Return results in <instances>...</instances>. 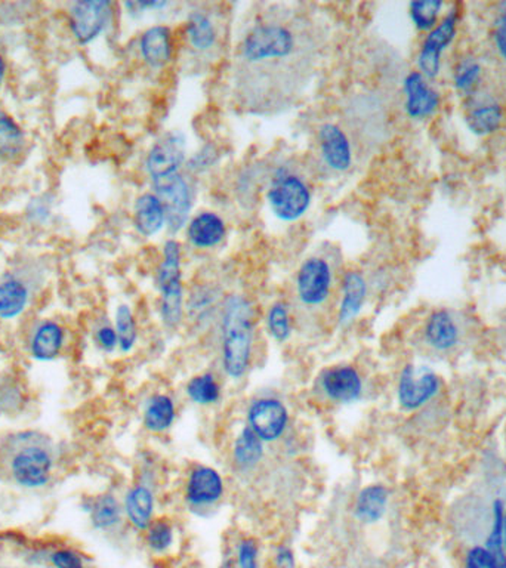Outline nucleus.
I'll use <instances>...</instances> for the list:
<instances>
[{"label":"nucleus","mask_w":506,"mask_h":568,"mask_svg":"<svg viewBox=\"0 0 506 568\" xmlns=\"http://www.w3.org/2000/svg\"><path fill=\"white\" fill-rule=\"evenodd\" d=\"M305 31L285 18H267L255 22L243 34L238 45V61L243 70L277 73L294 68L305 51Z\"/></svg>","instance_id":"1"},{"label":"nucleus","mask_w":506,"mask_h":568,"mask_svg":"<svg viewBox=\"0 0 506 568\" xmlns=\"http://www.w3.org/2000/svg\"><path fill=\"white\" fill-rule=\"evenodd\" d=\"M221 365L231 381H240L251 370L255 340V314L244 295L227 297L221 306Z\"/></svg>","instance_id":"2"},{"label":"nucleus","mask_w":506,"mask_h":568,"mask_svg":"<svg viewBox=\"0 0 506 568\" xmlns=\"http://www.w3.org/2000/svg\"><path fill=\"white\" fill-rule=\"evenodd\" d=\"M460 26L462 8L459 4H449L439 24L422 36L416 52L417 72L433 82L442 76L447 52L450 51L459 38Z\"/></svg>","instance_id":"3"},{"label":"nucleus","mask_w":506,"mask_h":568,"mask_svg":"<svg viewBox=\"0 0 506 568\" xmlns=\"http://www.w3.org/2000/svg\"><path fill=\"white\" fill-rule=\"evenodd\" d=\"M158 288L160 295V317L167 329H175L183 320L184 302L183 252L178 240L169 238L163 245L162 261L158 270Z\"/></svg>","instance_id":"4"},{"label":"nucleus","mask_w":506,"mask_h":568,"mask_svg":"<svg viewBox=\"0 0 506 568\" xmlns=\"http://www.w3.org/2000/svg\"><path fill=\"white\" fill-rule=\"evenodd\" d=\"M267 202L277 219L295 222L310 211L313 191L303 175L281 166L270 178Z\"/></svg>","instance_id":"5"},{"label":"nucleus","mask_w":506,"mask_h":568,"mask_svg":"<svg viewBox=\"0 0 506 568\" xmlns=\"http://www.w3.org/2000/svg\"><path fill=\"white\" fill-rule=\"evenodd\" d=\"M442 388V376L437 370L428 365L407 363L397 378V404L406 413H415L430 406Z\"/></svg>","instance_id":"6"},{"label":"nucleus","mask_w":506,"mask_h":568,"mask_svg":"<svg viewBox=\"0 0 506 568\" xmlns=\"http://www.w3.org/2000/svg\"><path fill=\"white\" fill-rule=\"evenodd\" d=\"M335 274L328 259L320 254L306 258L295 277V297L299 306L308 311L328 306L333 292Z\"/></svg>","instance_id":"7"},{"label":"nucleus","mask_w":506,"mask_h":568,"mask_svg":"<svg viewBox=\"0 0 506 568\" xmlns=\"http://www.w3.org/2000/svg\"><path fill=\"white\" fill-rule=\"evenodd\" d=\"M403 110L413 122H426L439 115L442 106V90L435 82L415 70L406 73L401 82Z\"/></svg>","instance_id":"8"},{"label":"nucleus","mask_w":506,"mask_h":568,"mask_svg":"<svg viewBox=\"0 0 506 568\" xmlns=\"http://www.w3.org/2000/svg\"><path fill=\"white\" fill-rule=\"evenodd\" d=\"M246 426L262 442L276 443L285 437L290 424L289 409L280 399L262 395L253 399L246 411Z\"/></svg>","instance_id":"9"},{"label":"nucleus","mask_w":506,"mask_h":568,"mask_svg":"<svg viewBox=\"0 0 506 568\" xmlns=\"http://www.w3.org/2000/svg\"><path fill=\"white\" fill-rule=\"evenodd\" d=\"M153 187L167 212V227L172 233H178L192 218V185L183 174H175L154 181Z\"/></svg>","instance_id":"10"},{"label":"nucleus","mask_w":506,"mask_h":568,"mask_svg":"<svg viewBox=\"0 0 506 568\" xmlns=\"http://www.w3.org/2000/svg\"><path fill=\"white\" fill-rule=\"evenodd\" d=\"M464 102V124L471 135L490 138L502 129L506 110L503 102L496 95L483 90Z\"/></svg>","instance_id":"11"},{"label":"nucleus","mask_w":506,"mask_h":568,"mask_svg":"<svg viewBox=\"0 0 506 568\" xmlns=\"http://www.w3.org/2000/svg\"><path fill=\"white\" fill-rule=\"evenodd\" d=\"M317 388L330 403L348 406L363 399L364 379L354 366H332L320 374Z\"/></svg>","instance_id":"12"},{"label":"nucleus","mask_w":506,"mask_h":568,"mask_svg":"<svg viewBox=\"0 0 506 568\" xmlns=\"http://www.w3.org/2000/svg\"><path fill=\"white\" fill-rule=\"evenodd\" d=\"M54 471V459L42 445H27L11 459L13 481L26 488L47 486Z\"/></svg>","instance_id":"13"},{"label":"nucleus","mask_w":506,"mask_h":568,"mask_svg":"<svg viewBox=\"0 0 506 568\" xmlns=\"http://www.w3.org/2000/svg\"><path fill=\"white\" fill-rule=\"evenodd\" d=\"M226 495L221 472L209 465H196L188 474L184 497L193 511H208Z\"/></svg>","instance_id":"14"},{"label":"nucleus","mask_w":506,"mask_h":568,"mask_svg":"<svg viewBox=\"0 0 506 568\" xmlns=\"http://www.w3.org/2000/svg\"><path fill=\"white\" fill-rule=\"evenodd\" d=\"M113 6L107 0L77 2L70 9V30L77 42L88 45L110 24Z\"/></svg>","instance_id":"15"},{"label":"nucleus","mask_w":506,"mask_h":568,"mask_svg":"<svg viewBox=\"0 0 506 568\" xmlns=\"http://www.w3.org/2000/svg\"><path fill=\"white\" fill-rule=\"evenodd\" d=\"M421 333L424 344L437 354L455 351L464 336L459 320L449 308H435L431 311L426 315Z\"/></svg>","instance_id":"16"},{"label":"nucleus","mask_w":506,"mask_h":568,"mask_svg":"<svg viewBox=\"0 0 506 568\" xmlns=\"http://www.w3.org/2000/svg\"><path fill=\"white\" fill-rule=\"evenodd\" d=\"M185 163V142L184 136L176 132L167 133L150 149L145 159V170L154 181L179 174Z\"/></svg>","instance_id":"17"},{"label":"nucleus","mask_w":506,"mask_h":568,"mask_svg":"<svg viewBox=\"0 0 506 568\" xmlns=\"http://www.w3.org/2000/svg\"><path fill=\"white\" fill-rule=\"evenodd\" d=\"M317 144L320 158L328 169L344 174L353 166V144L348 133L339 125H322L317 132Z\"/></svg>","instance_id":"18"},{"label":"nucleus","mask_w":506,"mask_h":568,"mask_svg":"<svg viewBox=\"0 0 506 568\" xmlns=\"http://www.w3.org/2000/svg\"><path fill=\"white\" fill-rule=\"evenodd\" d=\"M449 74L451 90L465 101L485 90L487 68L480 56L465 52L453 61Z\"/></svg>","instance_id":"19"},{"label":"nucleus","mask_w":506,"mask_h":568,"mask_svg":"<svg viewBox=\"0 0 506 568\" xmlns=\"http://www.w3.org/2000/svg\"><path fill=\"white\" fill-rule=\"evenodd\" d=\"M369 297V283L360 271H347L340 281V299L338 306V323L349 326L362 314Z\"/></svg>","instance_id":"20"},{"label":"nucleus","mask_w":506,"mask_h":568,"mask_svg":"<svg viewBox=\"0 0 506 568\" xmlns=\"http://www.w3.org/2000/svg\"><path fill=\"white\" fill-rule=\"evenodd\" d=\"M187 240L196 249H213L227 237V224L219 213L202 211L190 218L185 227Z\"/></svg>","instance_id":"21"},{"label":"nucleus","mask_w":506,"mask_h":568,"mask_svg":"<svg viewBox=\"0 0 506 568\" xmlns=\"http://www.w3.org/2000/svg\"><path fill=\"white\" fill-rule=\"evenodd\" d=\"M138 49L141 58L149 67L154 70L167 67L174 54V36L170 27L162 24L149 27L140 36Z\"/></svg>","instance_id":"22"},{"label":"nucleus","mask_w":506,"mask_h":568,"mask_svg":"<svg viewBox=\"0 0 506 568\" xmlns=\"http://www.w3.org/2000/svg\"><path fill=\"white\" fill-rule=\"evenodd\" d=\"M156 495L151 484L147 481L135 484L129 488L124 502V512L136 530L145 531L154 521Z\"/></svg>","instance_id":"23"},{"label":"nucleus","mask_w":506,"mask_h":568,"mask_svg":"<svg viewBox=\"0 0 506 568\" xmlns=\"http://www.w3.org/2000/svg\"><path fill=\"white\" fill-rule=\"evenodd\" d=\"M390 490L381 483L369 484L357 493L354 502V517L357 521L372 526L382 521L390 508Z\"/></svg>","instance_id":"24"},{"label":"nucleus","mask_w":506,"mask_h":568,"mask_svg":"<svg viewBox=\"0 0 506 568\" xmlns=\"http://www.w3.org/2000/svg\"><path fill=\"white\" fill-rule=\"evenodd\" d=\"M133 225L142 237H153L167 225V212L154 191L142 193L135 200Z\"/></svg>","instance_id":"25"},{"label":"nucleus","mask_w":506,"mask_h":568,"mask_svg":"<svg viewBox=\"0 0 506 568\" xmlns=\"http://www.w3.org/2000/svg\"><path fill=\"white\" fill-rule=\"evenodd\" d=\"M185 40L193 51L206 54L212 51L218 43V27L210 13L202 9L192 11L185 22Z\"/></svg>","instance_id":"26"},{"label":"nucleus","mask_w":506,"mask_h":568,"mask_svg":"<svg viewBox=\"0 0 506 568\" xmlns=\"http://www.w3.org/2000/svg\"><path fill=\"white\" fill-rule=\"evenodd\" d=\"M64 329L56 322L45 320L39 324L30 342V354L34 360L52 361L60 357L64 348Z\"/></svg>","instance_id":"27"},{"label":"nucleus","mask_w":506,"mask_h":568,"mask_svg":"<svg viewBox=\"0 0 506 568\" xmlns=\"http://www.w3.org/2000/svg\"><path fill=\"white\" fill-rule=\"evenodd\" d=\"M265 443L252 431L243 426L233 443V462L240 472H251L260 467L265 456Z\"/></svg>","instance_id":"28"},{"label":"nucleus","mask_w":506,"mask_h":568,"mask_svg":"<svg viewBox=\"0 0 506 568\" xmlns=\"http://www.w3.org/2000/svg\"><path fill=\"white\" fill-rule=\"evenodd\" d=\"M176 419V404L175 400L167 394L151 395L145 403L142 422L147 431L153 434L167 433L172 428Z\"/></svg>","instance_id":"29"},{"label":"nucleus","mask_w":506,"mask_h":568,"mask_svg":"<svg viewBox=\"0 0 506 568\" xmlns=\"http://www.w3.org/2000/svg\"><path fill=\"white\" fill-rule=\"evenodd\" d=\"M30 293L26 283L18 279H8L0 283V318L13 320L26 311Z\"/></svg>","instance_id":"30"},{"label":"nucleus","mask_w":506,"mask_h":568,"mask_svg":"<svg viewBox=\"0 0 506 568\" xmlns=\"http://www.w3.org/2000/svg\"><path fill=\"white\" fill-rule=\"evenodd\" d=\"M447 8L442 0H415L407 6L408 20L417 33L425 34L439 24Z\"/></svg>","instance_id":"31"},{"label":"nucleus","mask_w":506,"mask_h":568,"mask_svg":"<svg viewBox=\"0 0 506 568\" xmlns=\"http://www.w3.org/2000/svg\"><path fill=\"white\" fill-rule=\"evenodd\" d=\"M185 394L192 403L203 408H210L221 401L222 388L217 376L212 372L193 376L185 385Z\"/></svg>","instance_id":"32"},{"label":"nucleus","mask_w":506,"mask_h":568,"mask_svg":"<svg viewBox=\"0 0 506 568\" xmlns=\"http://www.w3.org/2000/svg\"><path fill=\"white\" fill-rule=\"evenodd\" d=\"M124 515V506L113 495H102L97 497L90 506V521L99 530H110L119 526Z\"/></svg>","instance_id":"33"},{"label":"nucleus","mask_w":506,"mask_h":568,"mask_svg":"<svg viewBox=\"0 0 506 568\" xmlns=\"http://www.w3.org/2000/svg\"><path fill=\"white\" fill-rule=\"evenodd\" d=\"M26 144L24 132L17 122L0 110V158L13 159L21 154Z\"/></svg>","instance_id":"34"},{"label":"nucleus","mask_w":506,"mask_h":568,"mask_svg":"<svg viewBox=\"0 0 506 568\" xmlns=\"http://www.w3.org/2000/svg\"><path fill=\"white\" fill-rule=\"evenodd\" d=\"M265 326L272 340L279 344H285L292 336V315L289 306L283 301L272 302L267 315H265Z\"/></svg>","instance_id":"35"},{"label":"nucleus","mask_w":506,"mask_h":568,"mask_svg":"<svg viewBox=\"0 0 506 568\" xmlns=\"http://www.w3.org/2000/svg\"><path fill=\"white\" fill-rule=\"evenodd\" d=\"M503 518H505V502L496 497L490 508V526L485 535V545L499 560L506 561L505 547H503Z\"/></svg>","instance_id":"36"},{"label":"nucleus","mask_w":506,"mask_h":568,"mask_svg":"<svg viewBox=\"0 0 506 568\" xmlns=\"http://www.w3.org/2000/svg\"><path fill=\"white\" fill-rule=\"evenodd\" d=\"M115 329L119 338L120 351L124 354L133 351L138 340V326L133 308L126 304H122L116 310Z\"/></svg>","instance_id":"37"},{"label":"nucleus","mask_w":506,"mask_h":568,"mask_svg":"<svg viewBox=\"0 0 506 568\" xmlns=\"http://www.w3.org/2000/svg\"><path fill=\"white\" fill-rule=\"evenodd\" d=\"M218 292L215 288L206 284L197 286L196 288H193L192 293L188 295L187 304H185V310H187L190 317L197 322H203L209 315L212 314L217 306Z\"/></svg>","instance_id":"38"},{"label":"nucleus","mask_w":506,"mask_h":568,"mask_svg":"<svg viewBox=\"0 0 506 568\" xmlns=\"http://www.w3.org/2000/svg\"><path fill=\"white\" fill-rule=\"evenodd\" d=\"M489 34L494 54L506 65V0L494 4L490 15Z\"/></svg>","instance_id":"39"},{"label":"nucleus","mask_w":506,"mask_h":568,"mask_svg":"<svg viewBox=\"0 0 506 568\" xmlns=\"http://www.w3.org/2000/svg\"><path fill=\"white\" fill-rule=\"evenodd\" d=\"M145 531V543L156 554H163L174 545V526L167 518L154 520Z\"/></svg>","instance_id":"40"},{"label":"nucleus","mask_w":506,"mask_h":568,"mask_svg":"<svg viewBox=\"0 0 506 568\" xmlns=\"http://www.w3.org/2000/svg\"><path fill=\"white\" fill-rule=\"evenodd\" d=\"M464 565L465 568H506V561L499 560L485 545L478 543L468 547Z\"/></svg>","instance_id":"41"},{"label":"nucleus","mask_w":506,"mask_h":568,"mask_svg":"<svg viewBox=\"0 0 506 568\" xmlns=\"http://www.w3.org/2000/svg\"><path fill=\"white\" fill-rule=\"evenodd\" d=\"M237 568H260V549L253 538H244L238 543Z\"/></svg>","instance_id":"42"},{"label":"nucleus","mask_w":506,"mask_h":568,"mask_svg":"<svg viewBox=\"0 0 506 568\" xmlns=\"http://www.w3.org/2000/svg\"><path fill=\"white\" fill-rule=\"evenodd\" d=\"M217 150L213 145H204L203 149L199 150L190 160L187 161L188 169L192 172H203V170L212 168L213 163L217 161Z\"/></svg>","instance_id":"43"},{"label":"nucleus","mask_w":506,"mask_h":568,"mask_svg":"<svg viewBox=\"0 0 506 568\" xmlns=\"http://www.w3.org/2000/svg\"><path fill=\"white\" fill-rule=\"evenodd\" d=\"M51 563L56 568H86L83 558L73 549H58L54 552Z\"/></svg>","instance_id":"44"},{"label":"nucleus","mask_w":506,"mask_h":568,"mask_svg":"<svg viewBox=\"0 0 506 568\" xmlns=\"http://www.w3.org/2000/svg\"><path fill=\"white\" fill-rule=\"evenodd\" d=\"M95 340L102 351L113 352L116 351V348H119V338L116 333L115 326L110 324H102L97 329Z\"/></svg>","instance_id":"45"},{"label":"nucleus","mask_w":506,"mask_h":568,"mask_svg":"<svg viewBox=\"0 0 506 568\" xmlns=\"http://www.w3.org/2000/svg\"><path fill=\"white\" fill-rule=\"evenodd\" d=\"M274 564L277 568H296V558H295L294 551L286 545L276 547Z\"/></svg>","instance_id":"46"},{"label":"nucleus","mask_w":506,"mask_h":568,"mask_svg":"<svg viewBox=\"0 0 506 568\" xmlns=\"http://www.w3.org/2000/svg\"><path fill=\"white\" fill-rule=\"evenodd\" d=\"M4 72H6V65H4V58L0 56V85H2V82H4Z\"/></svg>","instance_id":"47"},{"label":"nucleus","mask_w":506,"mask_h":568,"mask_svg":"<svg viewBox=\"0 0 506 568\" xmlns=\"http://www.w3.org/2000/svg\"><path fill=\"white\" fill-rule=\"evenodd\" d=\"M505 513H506V503H505Z\"/></svg>","instance_id":"48"}]
</instances>
